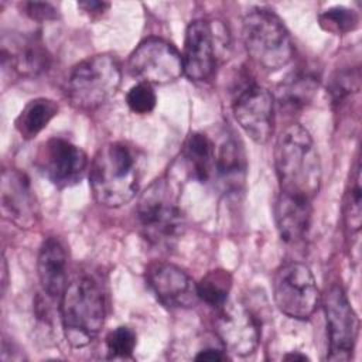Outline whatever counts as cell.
<instances>
[{
	"mask_svg": "<svg viewBox=\"0 0 362 362\" xmlns=\"http://www.w3.org/2000/svg\"><path fill=\"white\" fill-rule=\"evenodd\" d=\"M59 313L69 345H89L100 332L106 317L105 294L99 283L89 276L72 279L59 298Z\"/></svg>",
	"mask_w": 362,
	"mask_h": 362,
	"instance_id": "3957f363",
	"label": "cell"
},
{
	"mask_svg": "<svg viewBox=\"0 0 362 362\" xmlns=\"http://www.w3.org/2000/svg\"><path fill=\"white\" fill-rule=\"evenodd\" d=\"M58 103L48 98L31 99L14 120L16 130L25 139H34L58 115Z\"/></svg>",
	"mask_w": 362,
	"mask_h": 362,
	"instance_id": "7402d4cb",
	"label": "cell"
},
{
	"mask_svg": "<svg viewBox=\"0 0 362 362\" xmlns=\"http://www.w3.org/2000/svg\"><path fill=\"white\" fill-rule=\"evenodd\" d=\"M225 30L205 18L192 20L185 30L184 51L181 54L184 75L194 82H204L215 74L219 49L223 45L221 34Z\"/></svg>",
	"mask_w": 362,
	"mask_h": 362,
	"instance_id": "9c48e42d",
	"label": "cell"
},
{
	"mask_svg": "<svg viewBox=\"0 0 362 362\" xmlns=\"http://www.w3.org/2000/svg\"><path fill=\"white\" fill-rule=\"evenodd\" d=\"M246 173L245 151L236 139H225L216 147L215 174L228 189H236L243 182Z\"/></svg>",
	"mask_w": 362,
	"mask_h": 362,
	"instance_id": "44dd1931",
	"label": "cell"
},
{
	"mask_svg": "<svg viewBox=\"0 0 362 362\" xmlns=\"http://www.w3.org/2000/svg\"><path fill=\"white\" fill-rule=\"evenodd\" d=\"M140 180V153L124 141L103 144L89 165V185L93 198L107 208H119L130 202L139 191Z\"/></svg>",
	"mask_w": 362,
	"mask_h": 362,
	"instance_id": "6da1fadb",
	"label": "cell"
},
{
	"mask_svg": "<svg viewBox=\"0 0 362 362\" xmlns=\"http://www.w3.org/2000/svg\"><path fill=\"white\" fill-rule=\"evenodd\" d=\"M284 359H300V361H305L308 359L305 355H300V354H288L284 356Z\"/></svg>",
	"mask_w": 362,
	"mask_h": 362,
	"instance_id": "1f68e13d",
	"label": "cell"
},
{
	"mask_svg": "<svg viewBox=\"0 0 362 362\" xmlns=\"http://www.w3.org/2000/svg\"><path fill=\"white\" fill-rule=\"evenodd\" d=\"M24 13L34 21H51L58 17V10L51 3L45 1H25L23 3Z\"/></svg>",
	"mask_w": 362,
	"mask_h": 362,
	"instance_id": "f1b7e54d",
	"label": "cell"
},
{
	"mask_svg": "<svg viewBox=\"0 0 362 362\" xmlns=\"http://www.w3.org/2000/svg\"><path fill=\"white\" fill-rule=\"evenodd\" d=\"M127 69L139 82L150 85H167L184 74L180 51L158 37H148L134 48L127 59Z\"/></svg>",
	"mask_w": 362,
	"mask_h": 362,
	"instance_id": "ba28073f",
	"label": "cell"
},
{
	"mask_svg": "<svg viewBox=\"0 0 362 362\" xmlns=\"http://www.w3.org/2000/svg\"><path fill=\"white\" fill-rule=\"evenodd\" d=\"M146 277L156 298L167 308H191L199 301L197 283L173 263H151Z\"/></svg>",
	"mask_w": 362,
	"mask_h": 362,
	"instance_id": "9a60e30c",
	"label": "cell"
},
{
	"mask_svg": "<svg viewBox=\"0 0 362 362\" xmlns=\"http://www.w3.org/2000/svg\"><path fill=\"white\" fill-rule=\"evenodd\" d=\"M66 250L57 236L47 238L38 253L37 272L42 291L51 298H61L66 284Z\"/></svg>",
	"mask_w": 362,
	"mask_h": 362,
	"instance_id": "ac0fdd59",
	"label": "cell"
},
{
	"mask_svg": "<svg viewBox=\"0 0 362 362\" xmlns=\"http://www.w3.org/2000/svg\"><path fill=\"white\" fill-rule=\"evenodd\" d=\"M318 89V78L304 69L287 75L277 86V99L283 109L297 112L305 107Z\"/></svg>",
	"mask_w": 362,
	"mask_h": 362,
	"instance_id": "ffe728a7",
	"label": "cell"
},
{
	"mask_svg": "<svg viewBox=\"0 0 362 362\" xmlns=\"http://www.w3.org/2000/svg\"><path fill=\"white\" fill-rule=\"evenodd\" d=\"M1 62L18 76L35 78L48 69L51 55L40 34H20L3 37Z\"/></svg>",
	"mask_w": 362,
	"mask_h": 362,
	"instance_id": "2e32d148",
	"label": "cell"
},
{
	"mask_svg": "<svg viewBox=\"0 0 362 362\" xmlns=\"http://www.w3.org/2000/svg\"><path fill=\"white\" fill-rule=\"evenodd\" d=\"M328 95L332 105H342L346 99L356 95L361 89L359 68H344L332 74L328 81Z\"/></svg>",
	"mask_w": 362,
	"mask_h": 362,
	"instance_id": "d4e9b609",
	"label": "cell"
},
{
	"mask_svg": "<svg viewBox=\"0 0 362 362\" xmlns=\"http://www.w3.org/2000/svg\"><path fill=\"white\" fill-rule=\"evenodd\" d=\"M78 7L90 17H100L107 11L110 4L106 1H81Z\"/></svg>",
	"mask_w": 362,
	"mask_h": 362,
	"instance_id": "f546056e",
	"label": "cell"
},
{
	"mask_svg": "<svg viewBox=\"0 0 362 362\" xmlns=\"http://www.w3.org/2000/svg\"><path fill=\"white\" fill-rule=\"evenodd\" d=\"M126 103L133 113L147 115L153 112L157 103V96L153 85L146 82H137L126 93Z\"/></svg>",
	"mask_w": 362,
	"mask_h": 362,
	"instance_id": "83f0119b",
	"label": "cell"
},
{
	"mask_svg": "<svg viewBox=\"0 0 362 362\" xmlns=\"http://www.w3.org/2000/svg\"><path fill=\"white\" fill-rule=\"evenodd\" d=\"M344 223L346 232L355 235L359 232L362 225V188H361V165L356 158L354 171L344 198Z\"/></svg>",
	"mask_w": 362,
	"mask_h": 362,
	"instance_id": "cb8c5ba5",
	"label": "cell"
},
{
	"mask_svg": "<svg viewBox=\"0 0 362 362\" xmlns=\"http://www.w3.org/2000/svg\"><path fill=\"white\" fill-rule=\"evenodd\" d=\"M232 110L238 124L255 143L264 144L270 139L274 123V99L267 88L256 82H246L236 90Z\"/></svg>",
	"mask_w": 362,
	"mask_h": 362,
	"instance_id": "7c38bea8",
	"label": "cell"
},
{
	"mask_svg": "<svg viewBox=\"0 0 362 362\" xmlns=\"http://www.w3.org/2000/svg\"><path fill=\"white\" fill-rule=\"evenodd\" d=\"M232 287V276L228 270L215 269L208 272L199 283H197V291L199 301L206 305L219 310L226 304L228 296Z\"/></svg>",
	"mask_w": 362,
	"mask_h": 362,
	"instance_id": "603a6c76",
	"label": "cell"
},
{
	"mask_svg": "<svg viewBox=\"0 0 362 362\" xmlns=\"http://www.w3.org/2000/svg\"><path fill=\"white\" fill-rule=\"evenodd\" d=\"M136 332L127 325L116 327L106 337V348L113 358L130 356L136 348Z\"/></svg>",
	"mask_w": 362,
	"mask_h": 362,
	"instance_id": "4316f807",
	"label": "cell"
},
{
	"mask_svg": "<svg viewBox=\"0 0 362 362\" xmlns=\"http://www.w3.org/2000/svg\"><path fill=\"white\" fill-rule=\"evenodd\" d=\"M277 308L290 318L308 320L320 303V291L311 269L300 262L283 264L273 279Z\"/></svg>",
	"mask_w": 362,
	"mask_h": 362,
	"instance_id": "52a82bcc",
	"label": "cell"
},
{
	"mask_svg": "<svg viewBox=\"0 0 362 362\" xmlns=\"http://www.w3.org/2000/svg\"><path fill=\"white\" fill-rule=\"evenodd\" d=\"M35 165L52 185L62 189L81 182L89 160L79 146L62 137H52L40 146Z\"/></svg>",
	"mask_w": 362,
	"mask_h": 362,
	"instance_id": "8fae6325",
	"label": "cell"
},
{
	"mask_svg": "<svg viewBox=\"0 0 362 362\" xmlns=\"http://www.w3.org/2000/svg\"><path fill=\"white\" fill-rule=\"evenodd\" d=\"M189 177L198 182H208L215 174L216 146L204 133H191L182 144L181 150Z\"/></svg>",
	"mask_w": 362,
	"mask_h": 362,
	"instance_id": "d6986e66",
	"label": "cell"
},
{
	"mask_svg": "<svg viewBox=\"0 0 362 362\" xmlns=\"http://www.w3.org/2000/svg\"><path fill=\"white\" fill-rule=\"evenodd\" d=\"M329 361H349L359 334V320L341 284H332L324 294Z\"/></svg>",
	"mask_w": 362,
	"mask_h": 362,
	"instance_id": "30bf717a",
	"label": "cell"
},
{
	"mask_svg": "<svg viewBox=\"0 0 362 362\" xmlns=\"http://www.w3.org/2000/svg\"><path fill=\"white\" fill-rule=\"evenodd\" d=\"M242 35L252 61L266 71H279L293 59L290 33L272 10L252 8L243 18Z\"/></svg>",
	"mask_w": 362,
	"mask_h": 362,
	"instance_id": "8992f818",
	"label": "cell"
},
{
	"mask_svg": "<svg viewBox=\"0 0 362 362\" xmlns=\"http://www.w3.org/2000/svg\"><path fill=\"white\" fill-rule=\"evenodd\" d=\"M274 167L280 192L313 199L321 187V161L310 132L293 123L274 144Z\"/></svg>",
	"mask_w": 362,
	"mask_h": 362,
	"instance_id": "7a4b0ae2",
	"label": "cell"
},
{
	"mask_svg": "<svg viewBox=\"0 0 362 362\" xmlns=\"http://www.w3.org/2000/svg\"><path fill=\"white\" fill-rule=\"evenodd\" d=\"M214 327L223 346L238 356H247L259 346L260 318L242 301H226L218 310Z\"/></svg>",
	"mask_w": 362,
	"mask_h": 362,
	"instance_id": "4fadbf2b",
	"label": "cell"
},
{
	"mask_svg": "<svg viewBox=\"0 0 362 362\" xmlns=\"http://www.w3.org/2000/svg\"><path fill=\"white\" fill-rule=\"evenodd\" d=\"M122 82L120 62L113 54H96L78 62L65 85L72 107L92 112L109 102Z\"/></svg>",
	"mask_w": 362,
	"mask_h": 362,
	"instance_id": "5b68a950",
	"label": "cell"
},
{
	"mask_svg": "<svg viewBox=\"0 0 362 362\" xmlns=\"http://www.w3.org/2000/svg\"><path fill=\"white\" fill-rule=\"evenodd\" d=\"M0 206L3 216L20 229L37 225L40 206L28 175L17 168H6L0 181Z\"/></svg>",
	"mask_w": 362,
	"mask_h": 362,
	"instance_id": "5bb4252c",
	"label": "cell"
},
{
	"mask_svg": "<svg viewBox=\"0 0 362 362\" xmlns=\"http://www.w3.org/2000/svg\"><path fill=\"white\" fill-rule=\"evenodd\" d=\"M311 215V199L280 192L274 205V218L281 240L290 245L301 242L310 230Z\"/></svg>",
	"mask_w": 362,
	"mask_h": 362,
	"instance_id": "e0dca14e",
	"label": "cell"
},
{
	"mask_svg": "<svg viewBox=\"0 0 362 362\" xmlns=\"http://www.w3.org/2000/svg\"><path fill=\"white\" fill-rule=\"evenodd\" d=\"M318 23L327 33L339 35L356 30L359 25V16L355 10L345 6H334L318 16Z\"/></svg>",
	"mask_w": 362,
	"mask_h": 362,
	"instance_id": "484cf974",
	"label": "cell"
},
{
	"mask_svg": "<svg viewBox=\"0 0 362 362\" xmlns=\"http://www.w3.org/2000/svg\"><path fill=\"white\" fill-rule=\"evenodd\" d=\"M195 361H211V362H218V361H225L226 359V355L219 351V349H215V348H206V349H202L199 351L195 356H194Z\"/></svg>",
	"mask_w": 362,
	"mask_h": 362,
	"instance_id": "4dcf8cb0",
	"label": "cell"
},
{
	"mask_svg": "<svg viewBox=\"0 0 362 362\" xmlns=\"http://www.w3.org/2000/svg\"><path fill=\"white\" fill-rule=\"evenodd\" d=\"M136 215L143 238L158 249L174 247L184 233V215L165 178H158L146 188Z\"/></svg>",
	"mask_w": 362,
	"mask_h": 362,
	"instance_id": "277c9868",
	"label": "cell"
}]
</instances>
